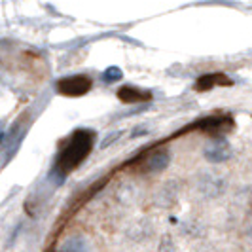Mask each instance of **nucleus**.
I'll return each instance as SVG.
<instances>
[{
	"label": "nucleus",
	"instance_id": "f257e3e1",
	"mask_svg": "<svg viewBox=\"0 0 252 252\" xmlns=\"http://www.w3.org/2000/svg\"><path fill=\"white\" fill-rule=\"evenodd\" d=\"M93 140H95V133L93 129H78L74 131L68 140L63 144V148L59 152L57 159H55V165H53V171H51V178L59 182H63L64 177L74 171L78 165L82 163L89 154H91V148H93Z\"/></svg>",
	"mask_w": 252,
	"mask_h": 252
},
{
	"label": "nucleus",
	"instance_id": "f03ea898",
	"mask_svg": "<svg viewBox=\"0 0 252 252\" xmlns=\"http://www.w3.org/2000/svg\"><path fill=\"white\" fill-rule=\"evenodd\" d=\"M195 188L207 199H216L224 195L227 189V180L218 173H201L195 178Z\"/></svg>",
	"mask_w": 252,
	"mask_h": 252
},
{
	"label": "nucleus",
	"instance_id": "7ed1b4c3",
	"mask_svg": "<svg viewBox=\"0 0 252 252\" xmlns=\"http://www.w3.org/2000/svg\"><path fill=\"white\" fill-rule=\"evenodd\" d=\"M91 86H93V82L88 76H66V78L57 82V91L61 95H66V97H80V95H86L91 89Z\"/></svg>",
	"mask_w": 252,
	"mask_h": 252
},
{
	"label": "nucleus",
	"instance_id": "20e7f679",
	"mask_svg": "<svg viewBox=\"0 0 252 252\" xmlns=\"http://www.w3.org/2000/svg\"><path fill=\"white\" fill-rule=\"evenodd\" d=\"M171 163V152L167 148H158V150L150 152L148 156H144L139 163V171L144 175H150V173H159L167 169Z\"/></svg>",
	"mask_w": 252,
	"mask_h": 252
},
{
	"label": "nucleus",
	"instance_id": "39448f33",
	"mask_svg": "<svg viewBox=\"0 0 252 252\" xmlns=\"http://www.w3.org/2000/svg\"><path fill=\"white\" fill-rule=\"evenodd\" d=\"M203 156L211 163H224L233 156V150H231V144L226 139H215L213 142H209L205 146Z\"/></svg>",
	"mask_w": 252,
	"mask_h": 252
},
{
	"label": "nucleus",
	"instance_id": "423d86ee",
	"mask_svg": "<svg viewBox=\"0 0 252 252\" xmlns=\"http://www.w3.org/2000/svg\"><path fill=\"white\" fill-rule=\"evenodd\" d=\"M195 126L205 133H222L227 127H231V118H227V116H209Z\"/></svg>",
	"mask_w": 252,
	"mask_h": 252
},
{
	"label": "nucleus",
	"instance_id": "0eeeda50",
	"mask_svg": "<svg viewBox=\"0 0 252 252\" xmlns=\"http://www.w3.org/2000/svg\"><path fill=\"white\" fill-rule=\"evenodd\" d=\"M59 252H91V245H89L88 237L72 235V237H68L61 243Z\"/></svg>",
	"mask_w": 252,
	"mask_h": 252
},
{
	"label": "nucleus",
	"instance_id": "6e6552de",
	"mask_svg": "<svg viewBox=\"0 0 252 252\" xmlns=\"http://www.w3.org/2000/svg\"><path fill=\"white\" fill-rule=\"evenodd\" d=\"M118 97H120V101L124 102H142L150 99V93L142 91V89H137L135 86H124L118 91Z\"/></svg>",
	"mask_w": 252,
	"mask_h": 252
},
{
	"label": "nucleus",
	"instance_id": "1a4fd4ad",
	"mask_svg": "<svg viewBox=\"0 0 252 252\" xmlns=\"http://www.w3.org/2000/svg\"><path fill=\"white\" fill-rule=\"evenodd\" d=\"M122 76L124 74H122V70H120L118 66H110V68H106V70L102 72L101 78L104 84H114V82H120Z\"/></svg>",
	"mask_w": 252,
	"mask_h": 252
},
{
	"label": "nucleus",
	"instance_id": "9d476101",
	"mask_svg": "<svg viewBox=\"0 0 252 252\" xmlns=\"http://www.w3.org/2000/svg\"><path fill=\"white\" fill-rule=\"evenodd\" d=\"M218 80H224L222 76H203L201 80L195 84V89H199V91H205V89H211L215 88V84L218 82Z\"/></svg>",
	"mask_w": 252,
	"mask_h": 252
},
{
	"label": "nucleus",
	"instance_id": "9b49d317",
	"mask_svg": "<svg viewBox=\"0 0 252 252\" xmlns=\"http://www.w3.org/2000/svg\"><path fill=\"white\" fill-rule=\"evenodd\" d=\"M175 241L171 235H163L161 239H159V245H158V252H175Z\"/></svg>",
	"mask_w": 252,
	"mask_h": 252
},
{
	"label": "nucleus",
	"instance_id": "f8f14e48",
	"mask_svg": "<svg viewBox=\"0 0 252 252\" xmlns=\"http://www.w3.org/2000/svg\"><path fill=\"white\" fill-rule=\"evenodd\" d=\"M120 137H122V131H112L108 137H104V139H102L101 148H108V146H110L112 142H116V140L120 139Z\"/></svg>",
	"mask_w": 252,
	"mask_h": 252
}]
</instances>
